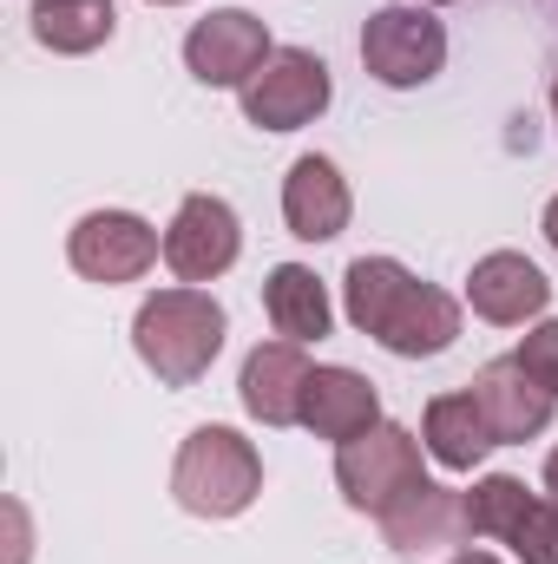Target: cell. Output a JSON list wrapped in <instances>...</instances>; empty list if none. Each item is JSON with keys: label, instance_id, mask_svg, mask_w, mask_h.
I'll return each instance as SVG.
<instances>
[{"label": "cell", "instance_id": "5", "mask_svg": "<svg viewBox=\"0 0 558 564\" xmlns=\"http://www.w3.org/2000/svg\"><path fill=\"white\" fill-rule=\"evenodd\" d=\"M362 66H368V79H382L395 93L427 86L447 66V26L427 7H375L362 26Z\"/></svg>", "mask_w": 558, "mask_h": 564}, {"label": "cell", "instance_id": "1", "mask_svg": "<svg viewBox=\"0 0 558 564\" xmlns=\"http://www.w3.org/2000/svg\"><path fill=\"white\" fill-rule=\"evenodd\" d=\"M342 302H348V322L401 361L440 355L460 335V302L433 282L408 276L395 257H355L342 276Z\"/></svg>", "mask_w": 558, "mask_h": 564}, {"label": "cell", "instance_id": "11", "mask_svg": "<svg viewBox=\"0 0 558 564\" xmlns=\"http://www.w3.org/2000/svg\"><path fill=\"white\" fill-rule=\"evenodd\" d=\"M466 394L480 401V414H486V426H493L500 446H526L533 433H546V421H552V408H558L539 381H526V368H519L513 355H506V361H486Z\"/></svg>", "mask_w": 558, "mask_h": 564}, {"label": "cell", "instance_id": "23", "mask_svg": "<svg viewBox=\"0 0 558 564\" xmlns=\"http://www.w3.org/2000/svg\"><path fill=\"white\" fill-rule=\"evenodd\" d=\"M546 243H552V250H558V197H552V204H546Z\"/></svg>", "mask_w": 558, "mask_h": 564}, {"label": "cell", "instance_id": "10", "mask_svg": "<svg viewBox=\"0 0 558 564\" xmlns=\"http://www.w3.org/2000/svg\"><path fill=\"white\" fill-rule=\"evenodd\" d=\"M348 210H355V197H348V177L335 171V158L309 151V158L289 164V177H282V224H289V237L329 243V237L348 230Z\"/></svg>", "mask_w": 558, "mask_h": 564}, {"label": "cell", "instance_id": "6", "mask_svg": "<svg viewBox=\"0 0 558 564\" xmlns=\"http://www.w3.org/2000/svg\"><path fill=\"white\" fill-rule=\"evenodd\" d=\"M329 99H335L329 66L315 53H302V46H282V53H270V66L244 86V119L257 132H296V126L322 119Z\"/></svg>", "mask_w": 558, "mask_h": 564}, {"label": "cell", "instance_id": "29", "mask_svg": "<svg viewBox=\"0 0 558 564\" xmlns=\"http://www.w3.org/2000/svg\"><path fill=\"white\" fill-rule=\"evenodd\" d=\"M427 7H447V0H427Z\"/></svg>", "mask_w": 558, "mask_h": 564}, {"label": "cell", "instance_id": "25", "mask_svg": "<svg viewBox=\"0 0 558 564\" xmlns=\"http://www.w3.org/2000/svg\"><path fill=\"white\" fill-rule=\"evenodd\" d=\"M546 486H552V499H558V446H552V459H546Z\"/></svg>", "mask_w": 558, "mask_h": 564}, {"label": "cell", "instance_id": "18", "mask_svg": "<svg viewBox=\"0 0 558 564\" xmlns=\"http://www.w3.org/2000/svg\"><path fill=\"white\" fill-rule=\"evenodd\" d=\"M539 499L526 492V479H513V473H493V479H480L466 499H460V519H466V532L473 539H513L519 525H526V512H533Z\"/></svg>", "mask_w": 558, "mask_h": 564}, {"label": "cell", "instance_id": "8", "mask_svg": "<svg viewBox=\"0 0 558 564\" xmlns=\"http://www.w3.org/2000/svg\"><path fill=\"white\" fill-rule=\"evenodd\" d=\"M66 257L86 282H139L158 263V230L132 210H86L66 237Z\"/></svg>", "mask_w": 558, "mask_h": 564}, {"label": "cell", "instance_id": "13", "mask_svg": "<svg viewBox=\"0 0 558 564\" xmlns=\"http://www.w3.org/2000/svg\"><path fill=\"white\" fill-rule=\"evenodd\" d=\"M309 355H302V341H264V348H250V361H244V408H250V421L264 426H296L302 421V394H309Z\"/></svg>", "mask_w": 558, "mask_h": 564}, {"label": "cell", "instance_id": "24", "mask_svg": "<svg viewBox=\"0 0 558 564\" xmlns=\"http://www.w3.org/2000/svg\"><path fill=\"white\" fill-rule=\"evenodd\" d=\"M533 7L546 13V26H552V33H558V0H533Z\"/></svg>", "mask_w": 558, "mask_h": 564}, {"label": "cell", "instance_id": "17", "mask_svg": "<svg viewBox=\"0 0 558 564\" xmlns=\"http://www.w3.org/2000/svg\"><path fill=\"white\" fill-rule=\"evenodd\" d=\"M119 33L112 0H33V40L46 53H93Z\"/></svg>", "mask_w": 558, "mask_h": 564}, {"label": "cell", "instance_id": "27", "mask_svg": "<svg viewBox=\"0 0 558 564\" xmlns=\"http://www.w3.org/2000/svg\"><path fill=\"white\" fill-rule=\"evenodd\" d=\"M552 119H558V79H552Z\"/></svg>", "mask_w": 558, "mask_h": 564}, {"label": "cell", "instance_id": "12", "mask_svg": "<svg viewBox=\"0 0 558 564\" xmlns=\"http://www.w3.org/2000/svg\"><path fill=\"white\" fill-rule=\"evenodd\" d=\"M466 302H473V315L513 328V322H533V315L552 302V282H546V270H539L533 257H519V250H493V257L473 263V276H466Z\"/></svg>", "mask_w": 558, "mask_h": 564}, {"label": "cell", "instance_id": "28", "mask_svg": "<svg viewBox=\"0 0 558 564\" xmlns=\"http://www.w3.org/2000/svg\"><path fill=\"white\" fill-rule=\"evenodd\" d=\"M151 7H178V0H151Z\"/></svg>", "mask_w": 558, "mask_h": 564}, {"label": "cell", "instance_id": "19", "mask_svg": "<svg viewBox=\"0 0 558 564\" xmlns=\"http://www.w3.org/2000/svg\"><path fill=\"white\" fill-rule=\"evenodd\" d=\"M382 532H388L395 552H415V545H440V539L466 532V519H460V499H453L447 486H420L401 512L382 519Z\"/></svg>", "mask_w": 558, "mask_h": 564}, {"label": "cell", "instance_id": "26", "mask_svg": "<svg viewBox=\"0 0 558 564\" xmlns=\"http://www.w3.org/2000/svg\"><path fill=\"white\" fill-rule=\"evenodd\" d=\"M453 564H500V558H486V552H460Z\"/></svg>", "mask_w": 558, "mask_h": 564}, {"label": "cell", "instance_id": "7", "mask_svg": "<svg viewBox=\"0 0 558 564\" xmlns=\"http://www.w3.org/2000/svg\"><path fill=\"white\" fill-rule=\"evenodd\" d=\"M270 53H277L270 26L257 13H244V7H217L184 33V66L204 86H250L270 66Z\"/></svg>", "mask_w": 558, "mask_h": 564}, {"label": "cell", "instance_id": "9", "mask_svg": "<svg viewBox=\"0 0 558 564\" xmlns=\"http://www.w3.org/2000/svg\"><path fill=\"white\" fill-rule=\"evenodd\" d=\"M244 250V230H237V210L211 191L184 197L171 230H164V263L178 270V282H217Z\"/></svg>", "mask_w": 558, "mask_h": 564}, {"label": "cell", "instance_id": "20", "mask_svg": "<svg viewBox=\"0 0 558 564\" xmlns=\"http://www.w3.org/2000/svg\"><path fill=\"white\" fill-rule=\"evenodd\" d=\"M506 545L519 552V564H558V499H539Z\"/></svg>", "mask_w": 558, "mask_h": 564}, {"label": "cell", "instance_id": "16", "mask_svg": "<svg viewBox=\"0 0 558 564\" xmlns=\"http://www.w3.org/2000/svg\"><path fill=\"white\" fill-rule=\"evenodd\" d=\"M264 308H270V322H277L282 341H322V335H329V295H322L315 270H302V263H277V270H270Z\"/></svg>", "mask_w": 558, "mask_h": 564}, {"label": "cell", "instance_id": "15", "mask_svg": "<svg viewBox=\"0 0 558 564\" xmlns=\"http://www.w3.org/2000/svg\"><path fill=\"white\" fill-rule=\"evenodd\" d=\"M420 440H427V453H433L447 473H473V466L486 459V446H500L473 394H440V401H427Z\"/></svg>", "mask_w": 558, "mask_h": 564}, {"label": "cell", "instance_id": "4", "mask_svg": "<svg viewBox=\"0 0 558 564\" xmlns=\"http://www.w3.org/2000/svg\"><path fill=\"white\" fill-rule=\"evenodd\" d=\"M335 486H342V499H348L355 512L388 519V512H401L420 486H433V479H427V466H420L415 433L395 426V421H375L362 440H348V446L335 453Z\"/></svg>", "mask_w": 558, "mask_h": 564}, {"label": "cell", "instance_id": "2", "mask_svg": "<svg viewBox=\"0 0 558 564\" xmlns=\"http://www.w3.org/2000/svg\"><path fill=\"white\" fill-rule=\"evenodd\" d=\"M132 348L164 388H191L224 355V308L204 289H158L132 315Z\"/></svg>", "mask_w": 558, "mask_h": 564}, {"label": "cell", "instance_id": "14", "mask_svg": "<svg viewBox=\"0 0 558 564\" xmlns=\"http://www.w3.org/2000/svg\"><path fill=\"white\" fill-rule=\"evenodd\" d=\"M382 421V401H375V381L355 375V368H315L309 375V394H302V426L315 440H362L368 426Z\"/></svg>", "mask_w": 558, "mask_h": 564}, {"label": "cell", "instance_id": "3", "mask_svg": "<svg viewBox=\"0 0 558 564\" xmlns=\"http://www.w3.org/2000/svg\"><path fill=\"white\" fill-rule=\"evenodd\" d=\"M171 492H178V506L197 512V519H237V512H250V499L264 492V459H257V446H250L237 426H197V433L178 446Z\"/></svg>", "mask_w": 558, "mask_h": 564}, {"label": "cell", "instance_id": "21", "mask_svg": "<svg viewBox=\"0 0 558 564\" xmlns=\"http://www.w3.org/2000/svg\"><path fill=\"white\" fill-rule=\"evenodd\" d=\"M513 361L526 368V381H539V388L558 401V322H539V328L519 341V355H513Z\"/></svg>", "mask_w": 558, "mask_h": 564}, {"label": "cell", "instance_id": "22", "mask_svg": "<svg viewBox=\"0 0 558 564\" xmlns=\"http://www.w3.org/2000/svg\"><path fill=\"white\" fill-rule=\"evenodd\" d=\"M7 564H26V506L7 499Z\"/></svg>", "mask_w": 558, "mask_h": 564}]
</instances>
